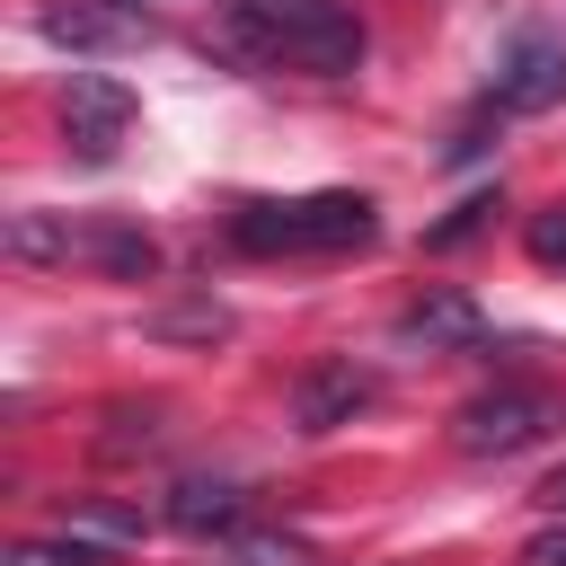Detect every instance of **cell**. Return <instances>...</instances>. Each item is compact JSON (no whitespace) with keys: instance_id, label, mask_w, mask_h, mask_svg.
I'll use <instances>...</instances> for the list:
<instances>
[{"instance_id":"13","label":"cell","mask_w":566,"mask_h":566,"mask_svg":"<svg viewBox=\"0 0 566 566\" xmlns=\"http://www.w3.org/2000/svg\"><path fill=\"white\" fill-rule=\"evenodd\" d=\"M62 531H80V539H142V513H124V504H71Z\"/></svg>"},{"instance_id":"1","label":"cell","mask_w":566,"mask_h":566,"mask_svg":"<svg viewBox=\"0 0 566 566\" xmlns=\"http://www.w3.org/2000/svg\"><path fill=\"white\" fill-rule=\"evenodd\" d=\"M212 44L256 71H310V80L363 71V18L345 0H221Z\"/></svg>"},{"instance_id":"14","label":"cell","mask_w":566,"mask_h":566,"mask_svg":"<svg viewBox=\"0 0 566 566\" xmlns=\"http://www.w3.org/2000/svg\"><path fill=\"white\" fill-rule=\"evenodd\" d=\"M486 212H495V195H469L451 221H433V230H424V248H460V239H478V230H486Z\"/></svg>"},{"instance_id":"8","label":"cell","mask_w":566,"mask_h":566,"mask_svg":"<svg viewBox=\"0 0 566 566\" xmlns=\"http://www.w3.org/2000/svg\"><path fill=\"white\" fill-rule=\"evenodd\" d=\"M398 336L424 354H469V345H486V310L469 292H424L416 310H398Z\"/></svg>"},{"instance_id":"10","label":"cell","mask_w":566,"mask_h":566,"mask_svg":"<svg viewBox=\"0 0 566 566\" xmlns=\"http://www.w3.org/2000/svg\"><path fill=\"white\" fill-rule=\"evenodd\" d=\"M168 522L186 539H230L248 522V495H239V478H177L168 486Z\"/></svg>"},{"instance_id":"9","label":"cell","mask_w":566,"mask_h":566,"mask_svg":"<svg viewBox=\"0 0 566 566\" xmlns=\"http://www.w3.org/2000/svg\"><path fill=\"white\" fill-rule=\"evenodd\" d=\"M354 407H371V371H354V363H318L292 389V424L301 433H336V424H354Z\"/></svg>"},{"instance_id":"11","label":"cell","mask_w":566,"mask_h":566,"mask_svg":"<svg viewBox=\"0 0 566 566\" xmlns=\"http://www.w3.org/2000/svg\"><path fill=\"white\" fill-rule=\"evenodd\" d=\"M221 566H310V539H292V531H230L221 539Z\"/></svg>"},{"instance_id":"3","label":"cell","mask_w":566,"mask_h":566,"mask_svg":"<svg viewBox=\"0 0 566 566\" xmlns=\"http://www.w3.org/2000/svg\"><path fill=\"white\" fill-rule=\"evenodd\" d=\"M548 424H557V398H548V389L495 380V389H478V398L451 416V442H460L469 460H513V451L548 442Z\"/></svg>"},{"instance_id":"16","label":"cell","mask_w":566,"mask_h":566,"mask_svg":"<svg viewBox=\"0 0 566 566\" xmlns=\"http://www.w3.org/2000/svg\"><path fill=\"white\" fill-rule=\"evenodd\" d=\"M548 504H557V513H566V469H557V478H548Z\"/></svg>"},{"instance_id":"4","label":"cell","mask_w":566,"mask_h":566,"mask_svg":"<svg viewBox=\"0 0 566 566\" xmlns=\"http://www.w3.org/2000/svg\"><path fill=\"white\" fill-rule=\"evenodd\" d=\"M9 256H27V265H71V256H88V265L133 274V283L159 265V248H150L142 230H80V221H53V212H18V221H9Z\"/></svg>"},{"instance_id":"12","label":"cell","mask_w":566,"mask_h":566,"mask_svg":"<svg viewBox=\"0 0 566 566\" xmlns=\"http://www.w3.org/2000/svg\"><path fill=\"white\" fill-rule=\"evenodd\" d=\"M9 566H106V557H97V539L62 531V539H18V548H9Z\"/></svg>"},{"instance_id":"15","label":"cell","mask_w":566,"mask_h":566,"mask_svg":"<svg viewBox=\"0 0 566 566\" xmlns=\"http://www.w3.org/2000/svg\"><path fill=\"white\" fill-rule=\"evenodd\" d=\"M522 248H531L539 265H566V203H548V212H531V230H522Z\"/></svg>"},{"instance_id":"2","label":"cell","mask_w":566,"mask_h":566,"mask_svg":"<svg viewBox=\"0 0 566 566\" xmlns=\"http://www.w3.org/2000/svg\"><path fill=\"white\" fill-rule=\"evenodd\" d=\"M371 195H283V203H239L230 212V248L248 256H345V248H371Z\"/></svg>"},{"instance_id":"5","label":"cell","mask_w":566,"mask_h":566,"mask_svg":"<svg viewBox=\"0 0 566 566\" xmlns=\"http://www.w3.org/2000/svg\"><path fill=\"white\" fill-rule=\"evenodd\" d=\"M486 106H495V115H548V106H566V35H557V27H522V35L495 53Z\"/></svg>"},{"instance_id":"7","label":"cell","mask_w":566,"mask_h":566,"mask_svg":"<svg viewBox=\"0 0 566 566\" xmlns=\"http://www.w3.org/2000/svg\"><path fill=\"white\" fill-rule=\"evenodd\" d=\"M35 27L62 53H133V44H150V18L133 0H53Z\"/></svg>"},{"instance_id":"6","label":"cell","mask_w":566,"mask_h":566,"mask_svg":"<svg viewBox=\"0 0 566 566\" xmlns=\"http://www.w3.org/2000/svg\"><path fill=\"white\" fill-rule=\"evenodd\" d=\"M62 133H71V150H80L88 168H106V159L124 150V133H133V88L106 80V71H71V88H62Z\"/></svg>"}]
</instances>
